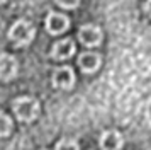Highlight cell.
I'll use <instances>...</instances> for the list:
<instances>
[{"label":"cell","instance_id":"1","mask_svg":"<svg viewBox=\"0 0 151 150\" xmlns=\"http://www.w3.org/2000/svg\"><path fill=\"white\" fill-rule=\"evenodd\" d=\"M14 114L17 116L19 121H32L39 114V102L34 97H17L12 104Z\"/></svg>","mask_w":151,"mask_h":150},{"label":"cell","instance_id":"2","mask_svg":"<svg viewBox=\"0 0 151 150\" xmlns=\"http://www.w3.org/2000/svg\"><path fill=\"white\" fill-rule=\"evenodd\" d=\"M34 34H36V29L31 22H27V20H17L10 27L9 38L17 46H26V44H29L31 41L34 39Z\"/></svg>","mask_w":151,"mask_h":150},{"label":"cell","instance_id":"3","mask_svg":"<svg viewBox=\"0 0 151 150\" xmlns=\"http://www.w3.org/2000/svg\"><path fill=\"white\" fill-rule=\"evenodd\" d=\"M75 84V74H73V68L71 67H58L53 72V85L58 89H68L73 87Z\"/></svg>","mask_w":151,"mask_h":150},{"label":"cell","instance_id":"4","mask_svg":"<svg viewBox=\"0 0 151 150\" xmlns=\"http://www.w3.org/2000/svg\"><path fill=\"white\" fill-rule=\"evenodd\" d=\"M78 38L85 46H99L102 43V31L93 24H85L78 31Z\"/></svg>","mask_w":151,"mask_h":150},{"label":"cell","instance_id":"5","mask_svg":"<svg viewBox=\"0 0 151 150\" xmlns=\"http://www.w3.org/2000/svg\"><path fill=\"white\" fill-rule=\"evenodd\" d=\"M70 26V19L60 12H49L46 17V31L49 34H61Z\"/></svg>","mask_w":151,"mask_h":150},{"label":"cell","instance_id":"6","mask_svg":"<svg viewBox=\"0 0 151 150\" xmlns=\"http://www.w3.org/2000/svg\"><path fill=\"white\" fill-rule=\"evenodd\" d=\"M15 75H17V60L12 55L2 53L0 55V80H12Z\"/></svg>","mask_w":151,"mask_h":150},{"label":"cell","instance_id":"7","mask_svg":"<svg viewBox=\"0 0 151 150\" xmlns=\"http://www.w3.org/2000/svg\"><path fill=\"white\" fill-rule=\"evenodd\" d=\"M122 135L116 130H107L100 136V147L102 150H121L122 149Z\"/></svg>","mask_w":151,"mask_h":150},{"label":"cell","instance_id":"8","mask_svg":"<svg viewBox=\"0 0 151 150\" xmlns=\"http://www.w3.org/2000/svg\"><path fill=\"white\" fill-rule=\"evenodd\" d=\"M75 53V43L71 39H61L56 41L51 50V56L55 60H66L71 55Z\"/></svg>","mask_w":151,"mask_h":150},{"label":"cell","instance_id":"9","mask_svg":"<svg viewBox=\"0 0 151 150\" xmlns=\"http://www.w3.org/2000/svg\"><path fill=\"white\" fill-rule=\"evenodd\" d=\"M100 55L95 53V51H85L78 56V65L85 74H92L95 72L97 68L100 67Z\"/></svg>","mask_w":151,"mask_h":150},{"label":"cell","instance_id":"10","mask_svg":"<svg viewBox=\"0 0 151 150\" xmlns=\"http://www.w3.org/2000/svg\"><path fill=\"white\" fill-rule=\"evenodd\" d=\"M12 131V119L0 111V136H7Z\"/></svg>","mask_w":151,"mask_h":150},{"label":"cell","instance_id":"11","mask_svg":"<svg viewBox=\"0 0 151 150\" xmlns=\"http://www.w3.org/2000/svg\"><path fill=\"white\" fill-rule=\"evenodd\" d=\"M56 150H80L78 143L75 140H70V138H63L56 143Z\"/></svg>","mask_w":151,"mask_h":150},{"label":"cell","instance_id":"12","mask_svg":"<svg viewBox=\"0 0 151 150\" xmlns=\"http://www.w3.org/2000/svg\"><path fill=\"white\" fill-rule=\"evenodd\" d=\"M56 4L63 9H76L80 0H56Z\"/></svg>","mask_w":151,"mask_h":150},{"label":"cell","instance_id":"13","mask_svg":"<svg viewBox=\"0 0 151 150\" xmlns=\"http://www.w3.org/2000/svg\"><path fill=\"white\" fill-rule=\"evenodd\" d=\"M144 9H146V12H148V14L151 15V0H148V2H146V5H144Z\"/></svg>","mask_w":151,"mask_h":150},{"label":"cell","instance_id":"14","mask_svg":"<svg viewBox=\"0 0 151 150\" xmlns=\"http://www.w3.org/2000/svg\"><path fill=\"white\" fill-rule=\"evenodd\" d=\"M4 2H5V0H0V5H2V4H4Z\"/></svg>","mask_w":151,"mask_h":150}]
</instances>
